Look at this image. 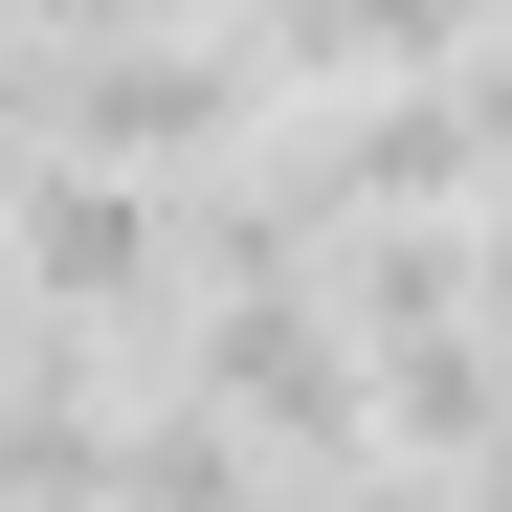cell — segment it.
<instances>
[{
    "label": "cell",
    "instance_id": "cell-1",
    "mask_svg": "<svg viewBox=\"0 0 512 512\" xmlns=\"http://www.w3.org/2000/svg\"><path fill=\"white\" fill-rule=\"evenodd\" d=\"M156 379L223 401L268 468H334V446H379L357 423V334H334L312 268H179V334H156Z\"/></svg>",
    "mask_w": 512,
    "mask_h": 512
},
{
    "label": "cell",
    "instance_id": "cell-2",
    "mask_svg": "<svg viewBox=\"0 0 512 512\" xmlns=\"http://www.w3.org/2000/svg\"><path fill=\"white\" fill-rule=\"evenodd\" d=\"M245 112H268V67H245L223 23H90V45H45V90H23V156L201 179V156H245Z\"/></svg>",
    "mask_w": 512,
    "mask_h": 512
}]
</instances>
